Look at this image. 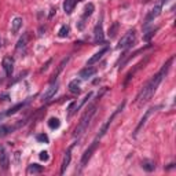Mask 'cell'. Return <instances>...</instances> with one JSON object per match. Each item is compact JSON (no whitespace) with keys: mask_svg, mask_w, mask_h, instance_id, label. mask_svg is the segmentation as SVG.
<instances>
[{"mask_svg":"<svg viewBox=\"0 0 176 176\" xmlns=\"http://www.w3.org/2000/svg\"><path fill=\"white\" fill-rule=\"evenodd\" d=\"M172 62H174V57L169 58V59L166 61V63L161 67V70H160L156 76L151 77L150 81L140 89V92H139L138 97H136V105H138V106H142V105H144L146 102H149L151 98H153V95L156 94L158 85L161 84L162 79L166 76V73H168V70H169V67H171Z\"/></svg>","mask_w":176,"mask_h":176,"instance_id":"1","label":"cell"},{"mask_svg":"<svg viewBox=\"0 0 176 176\" xmlns=\"http://www.w3.org/2000/svg\"><path fill=\"white\" fill-rule=\"evenodd\" d=\"M95 112H97V105L94 103L92 106L88 107L87 112L84 113V116L80 118V122L77 124V127L75 128V132H73V136H75V138H79V136H81V135L84 134L85 131H87V128H88L89 122H91L92 117H94Z\"/></svg>","mask_w":176,"mask_h":176,"instance_id":"2","label":"cell"},{"mask_svg":"<svg viewBox=\"0 0 176 176\" xmlns=\"http://www.w3.org/2000/svg\"><path fill=\"white\" fill-rule=\"evenodd\" d=\"M135 36H136V32H135V30H128V32L120 39L118 44H117V50H127V48H129L135 43Z\"/></svg>","mask_w":176,"mask_h":176,"instance_id":"3","label":"cell"},{"mask_svg":"<svg viewBox=\"0 0 176 176\" xmlns=\"http://www.w3.org/2000/svg\"><path fill=\"white\" fill-rule=\"evenodd\" d=\"M165 2H166V0H158V2L154 4V7L151 8V10L149 11V14L146 15V19H144V24H146V25H147V24H150L151 21H154L160 14H161L162 7H164V4H165Z\"/></svg>","mask_w":176,"mask_h":176,"instance_id":"4","label":"cell"},{"mask_svg":"<svg viewBox=\"0 0 176 176\" xmlns=\"http://www.w3.org/2000/svg\"><path fill=\"white\" fill-rule=\"evenodd\" d=\"M98 144H99V140H95V139H94V142L91 143V146H89L88 149L84 151V154H83V157H81V166H85V165H87V162L89 161V160H91L92 154H94L95 150L98 149Z\"/></svg>","mask_w":176,"mask_h":176,"instance_id":"5","label":"cell"},{"mask_svg":"<svg viewBox=\"0 0 176 176\" xmlns=\"http://www.w3.org/2000/svg\"><path fill=\"white\" fill-rule=\"evenodd\" d=\"M103 40H105V33H103V25H102V18H101L94 29V43L98 44V43H102Z\"/></svg>","mask_w":176,"mask_h":176,"instance_id":"6","label":"cell"},{"mask_svg":"<svg viewBox=\"0 0 176 176\" xmlns=\"http://www.w3.org/2000/svg\"><path fill=\"white\" fill-rule=\"evenodd\" d=\"M75 144H76V143H73L72 146H70L69 149L66 150V153H65L63 161H62V166H61V175H63L65 172H66V169L69 168L70 161H72V150H73V147H75Z\"/></svg>","mask_w":176,"mask_h":176,"instance_id":"7","label":"cell"},{"mask_svg":"<svg viewBox=\"0 0 176 176\" xmlns=\"http://www.w3.org/2000/svg\"><path fill=\"white\" fill-rule=\"evenodd\" d=\"M57 91H58V84L57 83H51V85L48 87L47 89L44 91V94L41 95V101L43 102H48L50 99H52V98L55 97V94H57Z\"/></svg>","mask_w":176,"mask_h":176,"instance_id":"8","label":"cell"},{"mask_svg":"<svg viewBox=\"0 0 176 176\" xmlns=\"http://www.w3.org/2000/svg\"><path fill=\"white\" fill-rule=\"evenodd\" d=\"M157 109H158V107H150V109H149L146 113L143 114V117H142L140 122H139L138 127H136V128H135V132H134V136H135V138L138 136V134H139V132H140V129L144 127V124H146V121H147V118H149V117H150V114H151V113H154Z\"/></svg>","mask_w":176,"mask_h":176,"instance_id":"9","label":"cell"},{"mask_svg":"<svg viewBox=\"0 0 176 176\" xmlns=\"http://www.w3.org/2000/svg\"><path fill=\"white\" fill-rule=\"evenodd\" d=\"M94 10H95V7H94V4L92 3H88L87 6H85V8H84V14H83V18L80 19V22H79V25H77V28H79L80 30L81 29H84V21L87 19L88 17H91L92 13H94Z\"/></svg>","mask_w":176,"mask_h":176,"instance_id":"10","label":"cell"},{"mask_svg":"<svg viewBox=\"0 0 176 176\" xmlns=\"http://www.w3.org/2000/svg\"><path fill=\"white\" fill-rule=\"evenodd\" d=\"M3 69H4V72H6V75H7V77L13 76V72H14V59L11 57H4V58H3Z\"/></svg>","mask_w":176,"mask_h":176,"instance_id":"11","label":"cell"},{"mask_svg":"<svg viewBox=\"0 0 176 176\" xmlns=\"http://www.w3.org/2000/svg\"><path fill=\"white\" fill-rule=\"evenodd\" d=\"M91 97H92V92H88V94L87 95H85V97L84 98H83V99L81 101H80V103L79 105H75V106H73V109H72V112H70L69 114H67V117H72L73 116V114H75V113H77V112H79V110L80 109H81V107L83 106H84V105L85 103H87V102L89 101V99H91Z\"/></svg>","mask_w":176,"mask_h":176,"instance_id":"12","label":"cell"},{"mask_svg":"<svg viewBox=\"0 0 176 176\" xmlns=\"http://www.w3.org/2000/svg\"><path fill=\"white\" fill-rule=\"evenodd\" d=\"M0 166L3 169H8V166H10V158H8V154L4 147L0 149Z\"/></svg>","mask_w":176,"mask_h":176,"instance_id":"13","label":"cell"},{"mask_svg":"<svg viewBox=\"0 0 176 176\" xmlns=\"http://www.w3.org/2000/svg\"><path fill=\"white\" fill-rule=\"evenodd\" d=\"M28 40H29V35H28V33H24V35L19 37V40H18L17 47H15V51L21 52V51L25 50L26 45H28Z\"/></svg>","mask_w":176,"mask_h":176,"instance_id":"14","label":"cell"},{"mask_svg":"<svg viewBox=\"0 0 176 176\" xmlns=\"http://www.w3.org/2000/svg\"><path fill=\"white\" fill-rule=\"evenodd\" d=\"M107 51H109V48H107V47L102 48V50H101L99 52H97V54H94V55H92L91 58H89V59H88V62H87V65H88V66H91V65H94L95 62H98V61H99L101 58L103 57V55L106 54Z\"/></svg>","mask_w":176,"mask_h":176,"instance_id":"15","label":"cell"},{"mask_svg":"<svg viewBox=\"0 0 176 176\" xmlns=\"http://www.w3.org/2000/svg\"><path fill=\"white\" fill-rule=\"evenodd\" d=\"M95 73H97V69H95V67L88 66V67H85V69H83L81 72H80L79 76L81 77V80H88V79H91Z\"/></svg>","mask_w":176,"mask_h":176,"instance_id":"16","label":"cell"},{"mask_svg":"<svg viewBox=\"0 0 176 176\" xmlns=\"http://www.w3.org/2000/svg\"><path fill=\"white\" fill-rule=\"evenodd\" d=\"M22 18H19V17H15L14 19H13V22H11V33L13 35H17L18 32H19V29L22 28Z\"/></svg>","mask_w":176,"mask_h":176,"instance_id":"17","label":"cell"},{"mask_svg":"<svg viewBox=\"0 0 176 176\" xmlns=\"http://www.w3.org/2000/svg\"><path fill=\"white\" fill-rule=\"evenodd\" d=\"M69 59H70V57H66V58H65V59L62 61V62L59 63V66H58V69L55 70V72L52 73V76H51V83H55V80H57V77L59 76V73H61V72H62V70H63L65 65H66L67 62H69Z\"/></svg>","mask_w":176,"mask_h":176,"instance_id":"18","label":"cell"},{"mask_svg":"<svg viewBox=\"0 0 176 176\" xmlns=\"http://www.w3.org/2000/svg\"><path fill=\"white\" fill-rule=\"evenodd\" d=\"M77 0H65L63 2V10L66 14H72L73 10H75V6H76Z\"/></svg>","mask_w":176,"mask_h":176,"instance_id":"19","label":"cell"},{"mask_svg":"<svg viewBox=\"0 0 176 176\" xmlns=\"http://www.w3.org/2000/svg\"><path fill=\"white\" fill-rule=\"evenodd\" d=\"M28 102H29V99L25 101V102H21V103H17V105H15V106H13V107H11V109H8L7 112H6V116H13V114L18 113V112H19V110L22 109V107H24V106H25V105L28 103Z\"/></svg>","mask_w":176,"mask_h":176,"instance_id":"20","label":"cell"},{"mask_svg":"<svg viewBox=\"0 0 176 176\" xmlns=\"http://www.w3.org/2000/svg\"><path fill=\"white\" fill-rule=\"evenodd\" d=\"M142 168L146 172H153L154 169H156V162H154L153 160H143V161H142Z\"/></svg>","mask_w":176,"mask_h":176,"instance_id":"21","label":"cell"},{"mask_svg":"<svg viewBox=\"0 0 176 176\" xmlns=\"http://www.w3.org/2000/svg\"><path fill=\"white\" fill-rule=\"evenodd\" d=\"M69 91L72 92V94H76V95H79L80 94V80H73V81H70L69 83Z\"/></svg>","mask_w":176,"mask_h":176,"instance_id":"22","label":"cell"},{"mask_svg":"<svg viewBox=\"0 0 176 176\" xmlns=\"http://www.w3.org/2000/svg\"><path fill=\"white\" fill-rule=\"evenodd\" d=\"M40 172H43V166L39 164H30L28 166V174H40Z\"/></svg>","mask_w":176,"mask_h":176,"instance_id":"23","label":"cell"},{"mask_svg":"<svg viewBox=\"0 0 176 176\" xmlns=\"http://www.w3.org/2000/svg\"><path fill=\"white\" fill-rule=\"evenodd\" d=\"M13 127H8V125H0V138H4L7 136L10 132H13Z\"/></svg>","mask_w":176,"mask_h":176,"instance_id":"24","label":"cell"},{"mask_svg":"<svg viewBox=\"0 0 176 176\" xmlns=\"http://www.w3.org/2000/svg\"><path fill=\"white\" fill-rule=\"evenodd\" d=\"M48 127H50L51 129H57L61 127V121L58 118H55V117H52V118L48 120Z\"/></svg>","mask_w":176,"mask_h":176,"instance_id":"25","label":"cell"},{"mask_svg":"<svg viewBox=\"0 0 176 176\" xmlns=\"http://www.w3.org/2000/svg\"><path fill=\"white\" fill-rule=\"evenodd\" d=\"M117 29H118V22H114L113 25L109 28V37H110V39H114V37H116Z\"/></svg>","mask_w":176,"mask_h":176,"instance_id":"26","label":"cell"},{"mask_svg":"<svg viewBox=\"0 0 176 176\" xmlns=\"http://www.w3.org/2000/svg\"><path fill=\"white\" fill-rule=\"evenodd\" d=\"M67 35H69V26H66V25L61 26V29L58 30V36L59 37H66Z\"/></svg>","mask_w":176,"mask_h":176,"instance_id":"27","label":"cell"},{"mask_svg":"<svg viewBox=\"0 0 176 176\" xmlns=\"http://www.w3.org/2000/svg\"><path fill=\"white\" fill-rule=\"evenodd\" d=\"M36 139H37V142H41V143H48L50 142V139H48V136L45 134H40L36 136Z\"/></svg>","mask_w":176,"mask_h":176,"instance_id":"28","label":"cell"},{"mask_svg":"<svg viewBox=\"0 0 176 176\" xmlns=\"http://www.w3.org/2000/svg\"><path fill=\"white\" fill-rule=\"evenodd\" d=\"M157 30H158V29H154V30H150V32H149V33H147V35H144V36H143V40H144V41H149V40H150L151 37H153V36H154V35H156V32H157Z\"/></svg>","mask_w":176,"mask_h":176,"instance_id":"29","label":"cell"},{"mask_svg":"<svg viewBox=\"0 0 176 176\" xmlns=\"http://www.w3.org/2000/svg\"><path fill=\"white\" fill-rule=\"evenodd\" d=\"M40 160H43V161H48V153L47 151H41V153L39 154Z\"/></svg>","mask_w":176,"mask_h":176,"instance_id":"30","label":"cell"},{"mask_svg":"<svg viewBox=\"0 0 176 176\" xmlns=\"http://www.w3.org/2000/svg\"><path fill=\"white\" fill-rule=\"evenodd\" d=\"M50 63H51V59H50V61H48V62H47V63H45V65H44V66H43V67H41V70H40V72H44V70H47V67H48V65H50Z\"/></svg>","mask_w":176,"mask_h":176,"instance_id":"31","label":"cell"},{"mask_svg":"<svg viewBox=\"0 0 176 176\" xmlns=\"http://www.w3.org/2000/svg\"><path fill=\"white\" fill-rule=\"evenodd\" d=\"M0 99H2V101H8V95L7 94H3L2 97H0Z\"/></svg>","mask_w":176,"mask_h":176,"instance_id":"32","label":"cell"},{"mask_svg":"<svg viewBox=\"0 0 176 176\" xmlns=\"http://www.w3.org/2000/svg\"><path fill=\"white\" fill-rule=\"evenodd\" d=\"M4 117H6V113H0V121H2Z\"/></svg>","mask_w":176,"mask_h":176,"instance_id":"33","label":"cell"},{"mask_svg":"<svg viewBox=\"0 0 176 176\" xmlns=\"http://www.w3.org/2000/svg\"><path fill=\"white\" fill-rule=\"evenodd\" d=\"M3 81V79H2V76H0V83H2Z\"/></svg>","mask_w":176,"mask_h":176,"instance_id":"34","label":"cell"},{"mask_svg":"<svg viewBox=\"0 0 176 176\" xmlns=\"http://www.w3.org/2000/svg\"><path fill=\"white\" fill-rule=\"evenodd\" d=\"M0 47H2V40H0Z\"/></svg>","mask_w":176,"mask_h":176,"instance_id":"35","label":"cell"}]
</instances>
